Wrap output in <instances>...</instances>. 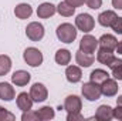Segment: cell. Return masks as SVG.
<instances>
[{
	"instance_id": "1",
	"label": "cell",
	"mask_w": 122,
	"mask_h": 121,
	"mask_svg": "<svg viewBox=\"0 0 122 121\" xmlns=\"http://www.w3.org/2000/svg\"><path fill=\"white\" fill-rule=\"evenodd\" d=\"M77 31H78V29L75 26H72L71 23H61L56 30V34L60 41L70 44L77 38Z\"/></svg>"
},
{
	"instance_id": "2",
	"label": "cell",
	"mask_w": 122,
	"mask_h": 121,
	"mask_svg": "<svg viewBox=\"0 0 122 121\" xmlns=\"http://www.w3.org/2000/svg\"><path fill=\"white\" fill-rule=\"evenodd\" d=\"M23 59L30 67H40L44 60L43 53L36 47H27L23 53Z\"/></svg>"
},
{
	"instance_id": "3",
	"label": "cell",
	"mask_w": 122,
	"mask_h": 121,
	"mask_svg": "<svg viewBox=\"0 0 122 121\" xmlns=\"http://www.w3.org/2000/svg\"><path fill=\"white\" fill-rule=\"evenodd\" d=\"M81 93L84 95L85 100L88 101H97L99 100V97L102 95L101 93V86L94 83V81H88V83H84L82 84V88H81Z\"/></svg>"
},
{
	"instance_id": "4",
	"label": "cell",
	"mask_w": 122,
	"mask_h": 121,
	"mask_svg": "<svg viewBox=\"0 0 122 121\" xmlns=\"http://www.w3.org/2000/svg\"><path fill=\"white\" fill-rule=\"evenodd\" d=\"M75 27L78 30H81L82 33H90V31L94 30L95 27V20L91 14L88 13H81L77 16L75 19Z\"/></svg>"
},
{
	"instance_id": "5",
	"label": "cell",
	"mask_w": 122,
	"mask_h": 121,
	"mask_svg": "<svg viewBox=\"0 0 122 121\" xmlns=\"http://www.w3.org/2000/svg\"><path fill=\"white\" fill-rule=\"evenodd\" d=\"M44 33H46L44 26L41 23H38V22H31L26 27V36L31 41H40L44 37Z\"/></svg>"
},
{
	"instance_id": "6",
	"label": "cell",
	"mask_w": 122,
	"mask_h": 121,
	"mask_svg": "<svg viewBox=\"0 0 122 121\" xmlns=\"http://www.w3.org/2000/svg\"><path fill=\"white\" fill-rule=\"evenodd\" d=\"M30 97L34 103H43L48 97V90L43 83H34L30 88Z\"/></svg>"
},
{
	"instance_id": "7",
	"label": "cell",
	"mask_w": 122,
	"mask_h": 121,
	"mask_svg": "<svg viewBox=\"0 0 122 121\" xmlns=\"http://www.w3.org/2000/svg\"><path fill=\"white\" fill-rule=\"evenodd\" d=\"M81 108H82V101L78 95L75 94H71L65 98L64 101V110L67 113H81Z\"/></svg>"
},
{
	"instance_id": "8",
	"label": "cell",
	"mask_w": 122,
	"mask_h": 121,
	"mask_svg": "<svg viewBox=\"0 0 122 121\" xmlns=\"http://www.w3.org/2000/svg\"><path fill=\"white\" fill-rule=\"evenodd\" d=\"M97 47H98V40L91 36V34H85L82 38H81V41H80V50L81 51H84V53H95V50H97Z\"/></svg>"
},
{
	"instance_id": "9",
	"label": "cell",
	"mask_w": 122,
	"mask_h": 121,
	"mask_svg": "<svg viewBox=\"0 0 122 121\" xmlns=\"http://www.w3.org/2000/svg\"><path fill=\"white\" fill-rule=\"evenodd\" d=\"M99 86H101L102 95H105V97H114V95H117V93L119 90V86H118V83H117L115 78H107Z\"/></svg>"
},
{
	"instance_id": "10",
	"label": "cell",
	"mask_w": 122,
	"mask_h": 121,
	"mask_svg": "<svg viewBox=\"0 0 122 121\" xmlns=\"http://www.w3.org/2000/svg\"><path fill=\"white\" fill-rule=\"evenodd\" d=\"M56 13H57V6H54V4L50 3V1L41 3V4L37 7V16H38L40 19H50V17H53Z\"/></svg>"
},
{
	"instance_id": "11",
	"label": "cell",
	"mask_w": 122,
	"mask_h": 121,
	"mask_svg": "<svg viewBox=\"0 0 122 121\" xmlns=\"http://www.w3.org/2000/svg\"><path fill=\"white\" fill-rule=\"evenodd\" d=\"M30 80H31L30 73H27L26 70H17V71H14L13 76H11V83H13L14 86H17V87H24V86H27V84L30 83Z\"/></svg>"
},
{
	"instance_id": "12",
	"label": "cell",
	"mask_w": 122,
	"mask_h": 121,
	"mask_svg": "<svg viewBox=\"0 0 122 121\" xmlns=\"http://www.w3.org/2000/svg\"><path fill=\"white\" fill-rule=\"evenodd\" d=\"M95 120L98 121H111L114 118V108L111 105H107V104H102L97 108L95 111Z\"/></svg>"
},
{
	"instance_id": "13",
	"label": "cell",
	"mask_w": 122,
	"mask_h": 121,
	"mask_svg": "<svg viewBox=\"0 0 122 121\" xmlns=\"http://www.w3.org/2000/svg\"><path fill=\"white\" fill-rule=\"evenodd\" d=\"M65 78L68 83H80L82 78V71L80 68V66H68L65 70Z\"/></svg>"
},
{
	"instance_id": "14",
	"label": "cell",
	"mask_w": 122,
	"mask_h": 121,
	"mask_svg": "<svg viewBox=\"0 0 122 121\" xmlns=\"http://www.w3.org/2000/svg\"><path fill=\"white\" fill-rule=\"evenodd\" d=\"M16 103H17V107H19V110H21L23 113L24 111H29L31 110V107H33V100H31L30 97V93L27 94V93H20L19 95H17V98H16Z\"/></svg>"
},
{
	"instance_id": "15",
	"label": "cell",
	"mask_w": 122,
	"mask_h": 121,
	"mask_svg": "<svg viewBox=\"0 0 122 121\" xmlns=\"http://www.w3.org/2000/svg\"><path fill=\"white\" fill-rule=\"evenodd\" d=\"M75 61H77V64H78L80 67L87 68V67H91L92 64H94L95 57H94V54L84 53V51L78 50V51H77V54H75Z\"/></svg>"
},
{
	"instance_id": "16",
	"label": "cell",
	"mask_w": 122,
	"mask_h": 121,
	"mask_svg": "<svg viewBox=\"0 0 122 121\" xmlns=\"http://www.w3.org/2000/svg\"><path fill=\"white\" fill-rule=\"evenodd\" d=\"M33 14V7L27 3H20L14 7V16L20 20H26Z\"/></svg>"
},
{
	"instance_id": "17",
	"label": "cell",
	"mask_w": 122,
	"mask_h": 121,
	"mask_svg": "<svg viewBox=\"0 0 122 121\" xmlns=\"http://www.w3.org/2000/svg\"><path fill=\"white\" fill-rule=\"evenodd\" d=\"M117 17H118V16H117V13H115L114 10H105V11H102V13L98 16V23H99L102 27H111L112 23H114V20H115Z\"/></svg>"
},
{
	"instance_id": "18",
	"label": "cell",
	"mask_w": 122,
	"mask_h": 121,
	"mask_svg": "<svg viewBox=\"0 0 122 121\" xmlns=\"http://www.w3.org/2000/svg\"><path fill=\"white\" fill-rule=\"evenodd\" d=\"M114 50H108V49H104V47H99L98 53H97V60L99 61L101 64H105L107 67L112 63V60L115 59V54L112 53Z\"/></svg>"
},
{
	"instance_id": "19",
	"label": "cell",
	"mask_w": 122,
	"mask_h": 121,
	"mask_svg": "<svg viewBox=\"0 0 122 121\" xmlns=\"http://www.w3.org/2000/svg\"><path fill=\"white\" fill-rule=\"evenodd\" d=\"M16 97V91L11 87L10 83H0V100L3 101H11Z\"/></svg>"
},
{
	"instance_id": "20",
	"label": "cell",
	"mask_w": 122,
	"mask_h": 121,
	"mask_svg": "<svg viewBox=\"0 0 122 121\" xmlns=\"http://www.w3.org/2000/svg\"><path fill=\"white\" fill-rule=\"evenodd\" d=\"M98 44H99V47H104V49H108V50H115V47L118 44V40L112 34H102L98 40Z\"/></svg>"
},
{
	"instance_id": "21",
	"label": "cell",
	"mask_w": 122,
	"mask_h": 121,
	"mask_svg": "<svg viewBox=\"0 0 122 121\" xmlns=\"http://www.w3.org/2000/svg\"><path fill=\"white\" fill-rule=\"evenodd\" d=\"M54 59H56V63H57V64H60V66H67V64H70V61H71V51L67 50V49H60V50H57Z\"/></svg>"
},
{
	"instance_id": "22",
	"label": "cell",
	"mask_w": 122,
	"mask_h": 121,
	"mask_svg": "<svg viewBox=\"0 0 122 121\" xmlns=\"http://www.w3.org/2000/svg\"><path fill=\"white\" fill-rule=\"evenodd\" d=\"M107 78H109V74L105 70H102V68H95V70H92L91 74H90V81H94L97 84L104 83Z\"/></svg>"
},
{
	"instance_id": "23",
	"label": "cell",
	"mask_w": 122,
	"mask_h": 121,
	"mask_svg": "<svg viewBox=\"0 0 122 121\" xmlns=\"http://www.w3.org/2000/svg\"><path fill=\"white\" fill-rule=\"evenodd\" d=\"M108 67L111 68L112 76H114L115 80H118V81L122 80V59H117V57H115Z\"/></svg>"
},
{
	"instance_id": "24",
	"label": "cell",
	"mask_w": 122,
	"mask_h": 121,
	"mask_svg": "<svg viewBox=\"0 0 122 121\" xmlns=\"http://www.w3.org/2000/svg\"><path fill=\"white\" fill-rule=\"evenodd\" d=\"M57 13L60 16H64V17H71L74 13H75V7L70 6L65 0L64 1H60L58 6H57Z\"/></svg>"
},
{
	"instance_id": "25",
	"label": "cell",
	"mask_w": 122,
	"mask_h": 121,
	"mask_svg": "<svg viewBox=\"0 0 122 121\" xmlns=\"http://www.w3.org/2000/svg\"><path fill=\"white\" fill-rule=\"evenodd\" d=\"M37 116H38V120L41 121H48V120H53L56 113H54V108L50 107V105H44L41 107L38 111H37Z\"/></svg>"
},
{
	"instance_id": "26",
	"label": "cell",
	"mask_w": 122,
	"mask_h": 121,
	"mask_svg": "<svg viewBox=\"0 0 122 121\" xmlns=\"http://www.w3.org/2000/svg\"><path fill=\"white\" fill-rule=\"evenodd\" d=\"M11 70V59L6 54H0V77L6 76Z\"/></svg>"
},
{
	"instance_id": "27",
	"label": "cell",
	"mask_w": 122,
	"mask_h": 121,
	"mask_svg": "<svg viewBox=\"0 0 122 121\" xmlns=\"http://www.w3.org/2000/svg\"><path fill=\"white\" fill-rule=\"evenodd\" d=\"M14 120H16V116L0 105V121H14Z\"/></svg>"
},
{
	"instance_id": "28",
	"label": "cell",
	"mask_w": 122,
	"mask_h": 121,
	"mask_svg": "<svg viewBox=\"0 0 122 121\" xmlns=\"http://www.w3.org/2000/svg\"><path fill=\"white\" fill-rule=\"evenodd\" d=\"M21 121H38V116H37V111H24L23 116H21Z\"/></svg>"
},
{
	"instance_id": "29",
	"label": "cell",
	"mask_w": 122,
	"mask_h": 121,
	"mask_svg": "<svg viewBox=\"0 0 122 121\" xmlns=\"http://www.w3.org/2000/svg\"><path fill=\"white\" fill-rule=\"evenodd\" d=\"M111 27H112V30L115 31L117 34H122V17H117Z\"/></svg>"
},
{
	"instance_id": "30",
	"label": "cell",
	"mask_w": 122,
	"mask_h": 121,
	"mask_svg": "<svg viewBox=\"0 0 122 121\" xmlns=\"http://www.w3.org/2000/svg\"><path fill=\"white\" fill-rule=\"evenodd\" d=\"M87 6L92 9V10H98L101 6H102V0H85Z\"/></svg>"
},
{
	"instance_id": "31",
	"label": "cell",
	"mask_w": 122,
	"mask_h": 121,
	"mask_svg": "<svg viewBox=\"0 0 122 121\" xmlns=\"http://www.w3.org/2000/svg\"><path fill=\"white\" fill-rule=\"evenodd\" d=\"M67 121H84V117L81 116V113H68Z\"/></svg>"
},
{
	"instance_id": "32",
	"label": "cell",
	"mask_w": 122,
	"mask_h": 121,
	"mask_svg": "<svg viewBox=\"0 0 122 121\" xmlns=\"http://www.w3.org/2000/svg\"><path fill=\"white\" fill-rule=\"evenodd\" d=\"M114 118L122 121V105L117 104V108H114Z\"/></svg>"
},
{
	"instance_id": "33",
	"label": "cell",
	"mask_w": 122,
	"mask_h": 121,
	"mask_svg": "<svg viewBox=\"0 0 122 121\" xmlns=\"http://www.w3.org/2000/svg\"><path fill=\"white\" fill-rule=\"evenodd\" d=\"M65 1L72 7H80V6H82L85 3V0H65Z\"/></svg>"
},
{
	"instance_id": "34",
	"label": "cell",
	"mask_w": 122,
	"mask_h": 121,
	"mask_svg": "<svg viewBox=\"0 0 122 121\" xmlns=\"http://www.w3.org/2000/svg\"><path fill=\"white\" fill-rule=\"evenodd\" d=\"M112 6H114V9L122 10V0H112Z\"/></svg>"
},
{
	"instance_id": "35",
	"label": "cell",
	"mask_w": 122,
	"mask_h": 121,
	"mask_svg": "<svg viewBox=\"0 0 122 121\" xmlns=\"http://www.w3.org/2000/svg\"><path fill=\"white\" fill-rule=\"evenodd\" d=\"M115 50H117V53L118 54H122V40L117 44V47H115Z\"/></svg>"
},
{
	"instance_id": "36",
	"label": "cell",
	"mask_w": 122,
	"mask_h": 121,
	"mask_svg": "<svg viewBox=\"0 0 122 121\" xmlns=\"http://www.w3.org/2000/svg\"><path fill=\"white\" fill-rule=\"evenodd\" d=\"M117 104H118V105H122V95H119V97L117 98Z\"/></svg>"
}]
</instances>
